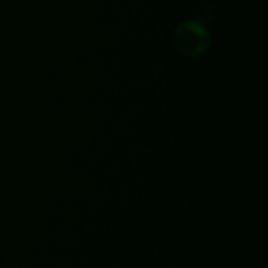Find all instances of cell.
Instances as JSON below:
<instances>
[{
	"label": "cell",
	"instance_id": "6da1fadb",
	"mask_svg": "<svg viewBox=\"0 0 268 268\" xmlns=\"http://www.w3.org/2000/svg\"><path fill=\"white\" fill-rule=\"evenodd\" d=\"M178 49L189 55L199 54L207 45V33L198 24H183L175 34Z\"/></svg>",
	"mask_w": 268,
	"mask_h": 268
}]
</instances>
